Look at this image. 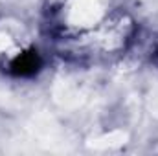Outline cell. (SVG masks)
I'll return each instance as SVG.
<instances>
[{
	"instance_id": "1",
	"label": "cell",
	"mask_w": 158,
	"mask_h": 156,
	"mask_svg": "<svg viewBox=\"0 0 158 156\" xmlns=\"http://www.w3.org/2000/svg\"><path fill=\"white\" fill-rule=\"evenodd\" d=\"M42 66H44L42 55L35 48H30L26 51L17 53L13 59L7 61L6 74L17 79H30V77H35L42 70Z\"/></svg>"
},
{
	"instance_id": "2",
	"label": "cell",
	"mask_w": 158,
	"mask_h": 156,
	"mask_svg": "<svg viewBox=\"0 0 158 156\" xmlns=\"http://www.w3.org/2000/svg\"><path fill=\"white\" fill-rule=\"evenodd\" d=\"M151 63L158 68V42L155 44V48L151 50Z\"/></svg>"
}]
</instances>
